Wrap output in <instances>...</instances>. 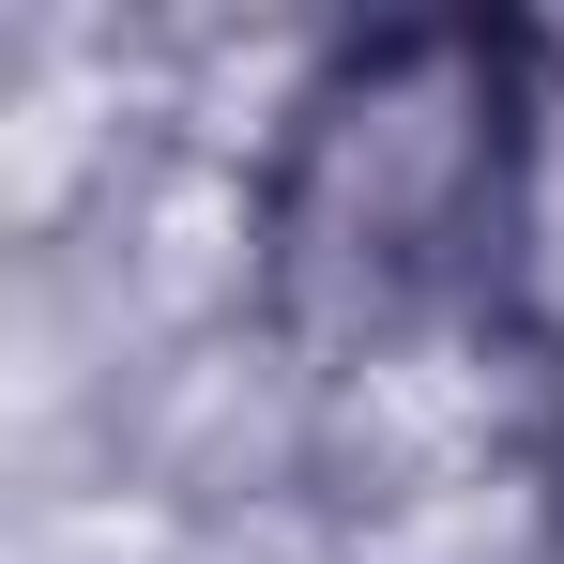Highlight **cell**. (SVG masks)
Instances as JSON below:
<instances>
[{
    "instance_id": "7a4b0ae2",
    "label": "cell",
    "mask_w": 564,
    "mask_h": 564,
    "mask_svg": "<svg viewBox=\"0 0 564 564\" xmlns=\"http://www.w3.org/2000/svg\"><path fill=\"white\" fill-rule=\"evenodd\" d=\"M503 336L564 397V31H519V184H503Z\"/></svg>"
},
{
    "instance_id": "3957f363",
    "label": "cell",
    "mask_w": 564,
    "mask_h": 564,
    "mask_svg": "<svg viewBox=\"0 0 564 564\" xmlns=\"http://www.w3.org/2000/svg\"><path fill=\"white\" fill-rule=\"evenodd\" d=\"M550 564H564V458H550Z\"/></svg>"
},
{
    "instance_id": "6da1fadb",
    "label": "cell",
    "mask_w": 564,
    "mask_h": 564,
    "mask_svg": "<svg viewBox=\"0 0 564 564\" xmlns=\"http://www.w3.org/2000/svg\"><path fill=\"white\" fill-rule=\"evenodd\" d=\"M503 184H519V31L488 15L336 31L275 153V336L305 367H367L503 321Z\"/></svg>"
}]
</instances>
